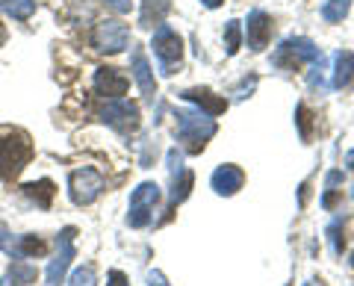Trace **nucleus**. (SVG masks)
Returning <instances> with one entry per match:
<instances>
[{"mask_svg":"<svg viewBox=\"0 0 354 286\" xmlns=\"http://www.w3.org/2000/svg\"><path fill=\"white\" fill-rule=\"evenodd\" d=\"M304 286H310V283H304Z\"/></svg>","mask_w":354,"mask_h":286,"instance_id":"obj_36","label":"nucleus"},{"mask_svg":"<svg viewBox=\"0 0 354 286\" xmlns=\"http://www.w3.org/2000/svg\"><path fill=\"white\" fill-rule=\"evenodd\" d=\"M74 236H77V227H62L57 233V257L48 263V286H59L65 280V271H68L71 260H74Z\"/></svg>","mask_w":354,"mask_h":286,"instance_id":"obj_6","label":"nucleus"},{"mask_svg":"<svg viewBox=\"0 0 354 286\" xmlns=\"http://www.w3.org/2000/svg\"><path fill=\"white\" fill-rule=\"evenodd\" d=\"M351 269H354V254H351Z\"/></svg>","mask_w":354,"mask_h":286,"instance_id":"obj_35","label":"nucleus"},{"mask_svg":"<svg viewBox=\"0 0 354 286\" xmlns=\"http://www.w3.org/2000/svg\"><path fill=\"white\" fill-rule=\"evenodd\" d=\"M36 269L30 266V263H24V260H12L9 263V271H6V280H9V286H30L32 280H36Z\"/></svg>","mask_w":354,"mask_h":286,"instance_id":"obj_18","label":"nucleus"},{"mask_svg":"<svg viewBox=\"0 0 354 286\" xmlns=\"http://www.w3.org/2000/svg\"><path fill=\"white\" fill-rule=\"evenodd\" d=\"M201 3H204L207 9H218L221 3H225V0H201Z\"/></svg>","mask_w":354,"mask_h":286,"instance_id":"obj_33","label":"nucleus"},{"mask_svg":"<svg viewBox=\"0 0 354 286\" xmlns=\"http://www.w3.org/2000/svg\"><path fill=\"white\" fill-rule=\"evenodd\" d=\"M298 62H310V65L322 62V50L304 36H292L281 41V48L272 57V65H278V68H295Z\"/></svg>","mask_w":354,"mask_h":286,"instance_id":"obj_4","label":"nucleus"},{"mask_svg":"<svg viewBox=\"0 0 354 286\" xmlns=\"http://www.w3.org/2000/svg\"><path fill=\"white\" fill-rule=\"evenodd\" d=\"M12 233H9L6 222H0V251H6V254H12Z\"/></svg>","mask_w":354,"mask_h":286,"instance_id":"obj_27","label":"nucleus"},{"mask_svg":"<svg viewBox=\"0 0 354 286\" xmlns=\"http://www.w3.org/2000/svg\"><path fill=\"white\" fill-rule=\"evenodd\" d=\"M348 9H351V0H325L322 18L328 21V24H337V21H342L348 15Z\"/></svg>","mask_w":354,"mask_h":286,"instance_id":"obj_22","label":"nucleus"},{"mask_svg":"<svg viewBox=\"0 0 354 286\" xmlns=\"http://www.w3.org/2000/svg\"><path fill=\"white\" fill-rule=\"evenodd\" d=\"M0 9L15 21H27L36 12V0H0Z\"/></svg>","mask_w":354,"mask_h":286,"instance_id":"obj_21","label":"nucleus"},{"mask_svg":"<svg viewBox=\"0 0 354 286\" xmlns=\"http://www.w3.org/2000/svg\"><path fill=\"white\" fill-rule=\"evenodd\" d=\"M295 124H298V133H301V142H310L313 130H310V109L304 104L295 106Z\"/></svg>","mask_w":354,"mask_h":286,"instance_id":"obj_25","label":"nucleus"},{"mask_svg":"<svg viewBox=\"0 0 354 286\" xmlns=\"http://www.w3.org/2000/svg\"><path fill=\"white\" fill-rule=\"evenodd\" d=\"M148 286H169V280L162 278V271H148Z\"/></svg>","mask_w":354,"mask_h":286,"instance_id":"obj_30","label":"nucleus"},{"mask_svg":"<svg viewBox=\"0 0 354 286\" xmlns=\"http://www.w3.org/2000/svg\"><path fill=\"white\" fill-rule=\"evenodd\" d=\"M342 183V174L339 171H330L328 174V189H334V186H339Z\"/></svg>","mask_w":354,"mask_h":286,"instance_id":"obj_32","label":"nucleus"},{"mask_svg":"<svg viewBox=\"0 0 354 286\" xmlns=\"http://www.w3.org/2000/svg\"><path fill=\"white\" fill-rule=\"evenodd\" d=\"M339 227H342L339 222H334V225H330V227H328V239H330V251H334V254H337V257L342 254V236H339Z\"/></svg>","mask_w":354,"mask_h":286,"instance_id":"obj_26","label":"nucleus"},{"mask_svg":"<svg viewBox=\"0 0 354 286\" xmlns=\"http://www.w3.org/2000/svg\"><path fill=\"white\" fill-rule=\"evenodd\" d=\"M151 48H153V53H157V59L162 65V74H171L169 68L180 62V57H183V39L177 36V30H171L169 24H160L157 30H153Z\"/></svg>","mask_w":354,"mask_h":286,"instance_id":"obj_7","label":"nucleus"},{"mask_svg":"<svg viewBox=\"0 0 354 286\" xmlns=\"http://www.w3.org/2000/svg\"><path fill=\"white\" fill-rule=\"evenodd\" d=\"M216 136V121L213 115L201 113V109H183V113H177V139L186 142L192 153H198L207 139Z\"/></svg>","mask_w":354,"mask_h":286,"instance_id":"obj_2","label":"nucleus"},{"mask_svg":"<svg viewBox=\"0 0 354 286\" xmlns=\"http://www.w3.org/2000/svg\"><path fill=\"white\" fill-rule=\"evenodd\" d=\"M245 39H248V48L251 50H263L269 45V36H272V18L269 12H263V9H254L248 12V21H245Z\"/></svg>","mask_w":354,"mask_h":286,"instance_id":"obj_11","label":"nucleus"},{"mask_svg":"<svg viewBox=\"0 0 354 286\" xmlns=\"http://www.w3.org/2000/svg\"><path fill=\"white\" fill-rule=\"evenodd\" d=\"M104 3H106L109 9H115L118 15H127V12H130V0H104Z\"/></svg>","mask_w":354,"mask_h":286,"instance_id":"obj_29","label":"nucleus"},{"mask_svg":"<svg viewBox=\"0 0 354 286\" xmlns=\"http://www.w3.org/2000/svg\"><path fill=\"white\" fill-rule=\"evenodd\" d=\"M209 183H213L216 195H236L242 189V183H245V174H242L236 166H218L213 171V178H209Z\"/></svg>","mask_w":354,"mask_h":286,"instance_id":"obj_13","label":"nucleus"},{"mask_svg":"<svg viewBox=\"0 0 354 286\" xmlns=\"http://www.w3.org/2000/svg\"><path fill=\"white\" fill-rule=\"evenodd\" d=\"M44 254V242L39 239V236H32V233H27V236H18L15 242H12V257H41Z\"/></svg>","mask_w":354,"mask_h":286,"instance_id":"obj_19","label":"nucleus"},{"mask_svg":"<svg viewBox=\"0 0 354 286\" xmlns=\"http://www.w3.org/2000/svg\"><path fill=\"white\" fill-rule=\"evenodd\" d=\"M160 204V186L157 183H139L136 189L130 195V210H127V225L130 227H148L151 218H153V210H157Z\"/></svg>","mask_w":354,"mask_h":286,"instance_id":"obj_3","label":"nucleus"},{"mask_svg":"<svg viewBox=\"0 0 354 286\" xmlns=\"http://www.w3.org/2000/svg\"><path fill=\"white\" fill-rule=\"evenodd\" d=\"M106 280H109L106 286H130V283H127V274H124V271H118V269L109 271V274H106Z\"/></svg>","mask_w":354,"mask_h":286,"instance_id":"obj_28","label":"nucleus"},{"mask_svg":"<svg viewBox=\"0 0 354 286\" xmlns=\"http://www.w3.org/2000/svg\"><path fill=\"white\" fill-rule=\"evenodd\" d=\"M351 83H354V53L351 50H337L334 80H330V86H334V89H348Z\"/></svg>","mask_w":354,"mask_h":286,"instance_id":"obj_15","label":"nucleus"},{"mask_svg":"<svg viewBox=\"0 0 354 286\" xmlns=\"http://www.w3.org/2000/svg\"><path fill=\"white\" fill-rule=\"evenodd\" d=\"M133 80H136L142 97H145L148 104H153V97H157V80H153V71L151 65L145 59V53H142L139 48L133 50Z\"/></svg>","mask_w":354,"mask_h":286,"instance_id":"obj_12","label":"nucleus"},{"mask_svg":"<svg viewBox=\"0 0 354 286\" xmlns=\"http://www.w3.org/2000/svg\"><path fill=\"white\" fill-rule=\"evenodd\" d=\"M68 286H97L95 269H92V266H80V269H74V271H71Z\"/></svg>","mask_w":354,"mask_h":286,"instance_id":"obj_24","label":"nucleus"},{"mask_svg":"<svg viewBox=\"0 0 354 286\" xmlns=\"http://www.w3.org/2000/svg\"><path fill=\"white\" fill-rule=\"evenodd\" d=\"M32 157L30 139L21 130H0V180L18 178Z\"/></svg>","mask_w":354,"mask_h":286,"instance_id":"obj_1","label":"nucleus"},{"mask_svg":"<svg viewBox=\"0 0 354 286\" xmlns=\"http://www.w3.org/2000/svg\"><path fill=\"white\" fill-rule=\"evenodd\" d=\"M192 171L189 169H183L180 174H174V189H171V198H169V207H177V204H183L186 198H189V189H192Z\"/></svg>","mask_w":354,"mask_h":286,"instance_id":"obj_20","label":"nucleus"},{"mask_svg":"<svg viewBox=\"0 0 354 286\" xmlns=\"http://www.w3.org/2000/svg\"><path fill=\"white\" fill-rule=\"evenodd\" d=\"M334 204H337V192H334V189H328L325 198H322V207H325V210H330Z\"/></svg>","mask_w":354,"mask_h":286,"instance_id":"obj_31","label":"nucleus"},{"mask_svg":"<svg viewBox=\"0 0 354 286\" xmlns=\"http://www.w3.org/2000/svg\"><path fill=\"white\" fill-rule=\"evenodd\" d=\"M68 192H71V201H74L77 207L95 204L97 198H101V192H104V178H101V171H95V169H77V171H71V178H68Z\"/></svg>","mask_w":354,"mask_h":286,"instance_id":"obj_5","label":"nucleus"},{"mask_svg":"<svg viewBox=\"0 0 354 286\" xmlns=\"http://www.w3.org/2000/svg\"><path fill=\"white\" fill-rule=\"evenodd\" d=\"M346 166H348V169H354V148L346 153Z\"/></svg>","mask_w":354,"mask_h":286,"instance_id":"obj_34","label":"nucleus"},{"mask_svg":"<svg viewBox=\"0 0 354 286\" xmlns=\"http://www.w3.org/2000/svg\"><path fill=\"white\" fill-rule=\"evenodd\" d=\"M92 86H95L97 95H104V97L113 101V97H121L127 92L130 80L118 68H113V65H101V68L95 71V77H92Z\"/></svg>","mask_w":354,"mask_h":286,"instance_id":"obj_10","label":"nucleus"},{"mask_svg":"<svg viewBox=\"0 0 354 286\" xmlns=\"http://www.w3.org/2000/svg\"><path fill=\"white\" fill-rule=\"evenodd\" d=\"M239 45H242L239 21H227V27H225V50H227V57H234V53L239 50Z\"/></svg>","mask_w":354,"mask_h":286,"instance_id":"obj_23","label":"nucleus"},{"mask_svg":"<svg viewBox=\"0 0 354 286\" xmlns=\"http://www.w3.org/2000/svg\"><path fill=\"white\" fill-rule=\"evenodd\" d=\"M101 121L127 136L139 127V106L124 101V97H113V101H106V106L101 109Z\"/></svg>","mask_w":354,"mask_h":286,"instance_id":"obj_8","label":"nucleus"},{"mask_svg":"<svg viewBox=\"0 0 354 286\" xmlns=\"http://www.w3.org/2000/svg\"><path fill=\"white\" fill-rule=\"evenodd\" d=\"M127 41H130L127 27L118 24V21H113V18L97 21L95 30H92V45L101 53H121L127 48Z\"/></svg>","mask_w":354,"mask_h":286,"instance_id":"obj_9","label":"nucleus"},{"mask_svg":"<svg viewBox=\"0 0 354 286\" xmlns=\"http://www.w3.org/2000/svg\"><path fill=\"white\" fill-rule=\"evenodd\" d=\"M24 195L32 198L36 201V207H41V210H48L53 195H57V186H53V180L41 178V180H32V183H24Z\"/></svg>","mask_w":354,"mask_h":286,"instance_id":"obj_17","label":"nucleus"},{"mask_svg":"<svg viewBox=\"0 0 354 286\" xmlns=\"http://www.w3.org/2000/svg\"><path fill=\"white\" fill-rule=\"evenodd\" d=\"M180 97L183 101H189V104H195L201 113H207V115H221L227 109V101L225 97H218V95H213L209 89H186V92H180Z\"/></svg>","mask_w":354,"mask_h":286,"instance_id":"obj_14","label":"nucleus"},{"mask_svg":"<svg viewBox=\"0 0 354 286\" xmlns=\"http://www.w3.org/2000/svg\"><path fill=\"white\" fill-rule=\"evenodd\" d=\"M169 12H171V0H142L139 27H160Z\"/></svg>","mask_w":354,"mask_h":286,"instance_id":"obj_16","label":"nucleus"}]
</instances>
